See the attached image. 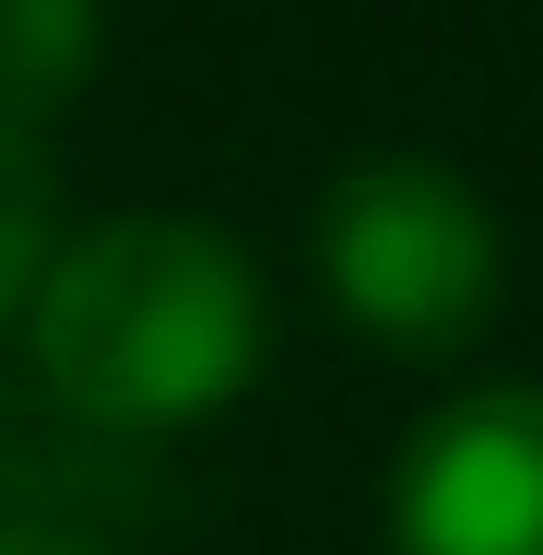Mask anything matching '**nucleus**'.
Returning <instances> with one entry per match:
<instances>
[{
  "label": "nucleus",
  "mask_w": 543,
  "mask_h": 555,
  "mask_svg": "<svg viewBox=\"0 0 543 555\" xmlns=\"http://www.w3.org/2000/svg\"><path fill=\"white\" fill-rule=\"evenodd\" d=\"M24 343H36V378L60 414H83L107 438H178L260 378L272 296L224 224L118 214L48 248V272L24 296Z\"/></svg>",
  "instance_id": "obj_1"
},
{
  "label": "nucleus",
  "mask_w": 543,
  "mask_h": 555,
  "mask_svg": "<svg viewBox=\"0 0 543 555\" xmlns=\"http://www.w3.org/2000/svg\"><path fill=\"white\" fill-rule=\"evenodd\" d=\"M308 248H320V296L342 308V332L402 354V366L473 354L484 320H496V284H508V236H496L484 190L449 154H354V166H331Z\"/></svg>",
  "instance_id": "obj_2"
},
{
  "label": "nucleus",
  "mask_w": 543,
  "mask_h": 555,
  "mask_svg": "<svg viewBox=\"0 0 543 555\" xmlns=\"http://www.w3.org/2000/svg\"><path fill=\"white\" fill-rule=\"evenodd\" d=\"M390 555H543V378L461 390L402 438Z\"/></svg>",
  "instance_id": "obj_3"
},
{
  "label": "nucleus",
  "mask_w": 543,
  "mask_h": 555,
  "mask_svg": "<svg viewBox=\"0 0 543 555\" xmlns=\"http://www.w3.org/2000/svg\"><path fill=\"white\" fill-rule=\"evenodd\" d=\"M95 36H107V0H0V118L12 130L60 118L95 72Z\"/></svg>",
  "instance_id": "obj_4"
},
{
  "label": "nucleus",
  "mask_w": 543,
  "mask_h": 555,
  "mask_svg": "<svg viewBox=\"0 0 543 555\" xmlns=\"http://www.w3.org/2000/svg\"><path fill=\"white\" fill-rule=\"evenodd\" d=\"M48 248H60V178H48V142L0 118V332L24 320Z\"/></svg>",
  "instance_id": "obj_5"
},
{
  "label": "nucleus",
  "mask_w": 543,
  "mask_h": 555,
  "mask_svg": "<svg viewBox=\"0 0 543 555\" xmlns=\"http://www.w3.org/2000/svg\"><path fill=\"white\" fill-rule=\"evenodd\" d=\"M0 555H107V544H83V532H48V520H0Z\"/></svg>",
  "instance_id": "obj_6"
}]
</instances>
